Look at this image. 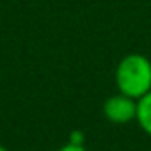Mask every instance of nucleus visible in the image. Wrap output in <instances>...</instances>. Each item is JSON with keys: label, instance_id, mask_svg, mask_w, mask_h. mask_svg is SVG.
<instances>
[{"label": "nucleus", "instance_id": "obj_1", "mask_svg": "<svg viewBox=\"0 0 151 151\" xmlns=\"http://www.w3.org/2000/svg\"><path fill=\"white\" fill-rule=\"evenodd\" d=\"M116 87L133 100L151 91V60L142 53L124 55L116 68Z\"/></svg>", "mask_w": 151, "mask_h": 151}, {"label": "nucleus", "instance_id": "obj_2", "mask_svg": "<svg viewBox=\"0 0 151 151\" xmlns=\"http://www.w3.org/2000/svg\"><path fill=\"white\" fill-rule=\"evenodd\" d=\"M103 116L107 121H110L114 124H126L130 121H135L137 100H133L123 93H116L105 100Z\"/></svg>", "mask_w": 151, "mask_h": 151}, {"label": "nucleus", "instance_id": "obj_3", "mask_svg": "<svg viewBox=\"0 0 151 151\" xmlns=\"http://www.w3.org/2000/svg\"><path fill=\"white\" fill-rule=\"evenodd\" d=\"M135 121L142 128L144 133L151 137V91L137 100V116Z\"/></svg>", "mask_w": 151, "mask_h": 151}, {"label": "nucleus", "instance_id": "obj_4", "mask_svg": "<svg viewBox=\"0 0 151 151\" xmlns=\"http://www.w3.org/2000/svg\"><path fill=\"white\" fill-rule=\"evenodd\" d=\"M57 151H87L84 147V144H73V142H66L62 147H59Z\"/></svg>", "mask_w": 151, "mask_h": 151}, {"label": "nucleus", "instance_id": "obj_5", "mask_svg": "<svg viewBox=\"0 0 151 151\" xmlns=\"http://www.w3.org/2000/svg\"><path fill=\"white\" fill-rule=\"evenodd\" d=\"M68 142H73V144H84V133L80 130H73L69 133V139Z\"/></svg>", "mask_w": 151, "mask_h": 151}, {"label": "nucleus", "instance_id": "obj_6", "mask_svg": "<svg viewBox=\"0 0 151 151\" xmlns=\"http://www.w3.org/2000/svg\"><path fill=\"white\" fill-rule=\"evenodd\" d=\"M0 151H9L7 147H4V146H0Z\"/></svg>", "mask_w": 151, "mask_h": 151}]
</instances>
